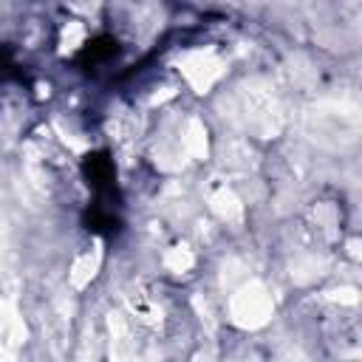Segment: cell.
I'll use <instances>...</instances> for the list:
<instances>
[{"instance_id": "obj_1", "label": "cell", "mask_w": 362, "mask_h": 362, "mask_svg": "<svg viewBox=\"0 0 362 362\" xmlns=\"http://www.w3.org/2000/svg\"><path fill=\"white\" fill-rule=\"evenodd\" d=\"M82 173L90 184V189L99 195L93 204H102V206H110L107 198H113L116 192V167L110 161V153L107 150H96V153H88L85 161H82Z\"/></svg>"}, {"instance_id": "obj_2", "label": "cell", "mask_w": 362, "mask_h": 362, "mask_svg": "<svg viewBox=\"0 0 362 362\" xmlns=\"http://www.w3.org/2000/svg\"><path fill=\"white\" fill-rule=\"evenodd\" d=\"M85 226H88L90 232H99V235H113V232H119V218L113 215V206L93 204V206L85 212Z\"/></svg>"}]
</instances>
